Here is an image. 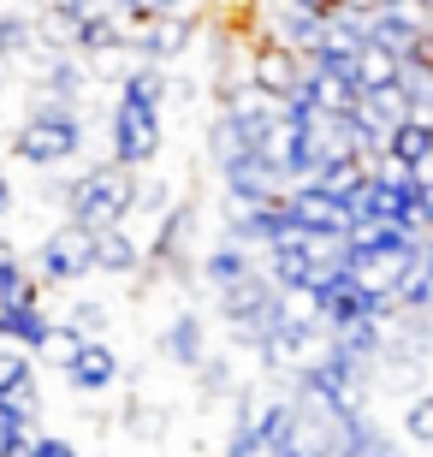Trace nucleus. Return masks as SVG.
I'll list each match as a JSON object with an SVG mask.
<instances>
[{"label": "nucleus", "instance_id": "obj_1", "mask_svg": "<svg viewBox=\"0 0 433 457\" xmlns=\"http://www.w3.org/2000/svg\"><path fill=\"white\" fill-rule=\"evenodd\" d=\"M137 167H119V161H96L78 179L60 185V203H66V220L96 232V226H125L137 214Z\"/></svg>", "mask_w": 433, "mask_h": 457}, {"label": "nucleus", "instance_id": "obj_2", "mask_svg": "<svg viewBox=\"0 0 433 457\" xmlns=\"http://www.w3.org/2000/svg\"><path fill=\"white\" fill-rule=\"evenodd\" d=\"M89 143L84 131V113L78 107H60V102H30V113L18 119V131L6 137V149H12V161H24V167H66V161H78Z\"/></svg>", "mask_w": 433, "mask_h": 457}, {"label": "nucleus", "instance_id": "obj_3", "mask_svg": "<svg viewBox=\"0 0 433 457\" xmlns=\"http://www.w3.org/2000/svg\"><path fill=\"white\" fill-rule=\"evenodd\" d=\"M291 440H297V404H291V392L285 398L237 392V416L226 428V452L220 457H285Z\"/></svg>", "mask_w": 433, "mask_h": 457}, {"label": "nucleus", "instance_id": "obj_4", "mask_svg": "<svg viewBox=\"0 0 433 457\" xmlns=\"http://www.w3.org/2000/svg\"><path fill=\"white\" fill-rule=\"evenodd\" d=\"M214 297H220V321H226L232 345H250V351L273 333V321L285 315V291L273 286L262 268H255L250 279H237V286L214 291Z\"/></svg>", "mask_w": 433, "mask_h": 457}, {"label": "nucleus", "instance_id": "obj_5", "mask_svg": "<svg viewBox=\"0 0 433 457\" xmlns=\"http://www.w3.org/2000/svg\"><path fill=\"white\" fill-rule=\"evenodd\" d=\"M196 220H202L196 196L172 203L167 214L154 220V237H149V250H143V262L161 268L167 279H179V286H190V273H196Z\"/></svg>", "mask_w": 433, "mask_h": 457}, {"label": "nucleus", "instance_id": "obj_6", "mask_svg": "<svg viewBox=\"0 0 433 457\" xmlns=\"http://www.w3.org/2000/svg\"><path fill=\"white\" fill-rule=\"evenodd\" d=\"M167 131H161V107H143V102H119L113 96V119H107V161L119 167H154Z\"/></svg>", "mask_w": 433, "mask_h": 457}, {"label": "nucleus", "instance_id": "obj_7", "mask_svg": "<svg viewBox=\"0 0 433 457\" xmlns=\"http://www.w3.org/2000/svg\"><path fill=\"white\" fill-rule=\"evenodd\" d=\"M30 273H36V286L54 291V286H84L89 273H96V255H89V232L84 226H54L42 244H36L30 255Z\"/></svg>", "mask_w": 433, "mask_h": 457}, {"label": "nucleus", "instance_id": "obj_8", "mask_svg": "<svg viewBox=\"0 0 433 457\" xmlns=\"http://www.w3.org/2000/svg\"><path fill=\"white\" fill-rule=\"evenodd\" d=\"M202 24L190 12H167V18H137L131 24V42H125V54L131 60H154V66H172V60H184V54L196 48Z\"/></svg>", "mask_w": 433, "mask_h": 457}, {"label": "nucleus", "instance_id": "obj_9", "mask_svg": "<svg viewBox=\"0 0 433 457\" xmlns=\"http://www.w3.org/2000/svg\"><path fill=\"white\" fill-rule=\"evenodd\" d=\"M244 84L273 96V102H291V89L303 84V54H291L273 36H255L250 54H244Z\"/></svg>", "mask_w": 433, "mask_h": 457}, {"label": "nucleus", "instance_id": "obj_10", "mask_svg": "<svg viewBox=\"0 0 433 457\" xmlns=\"http://www.w3.org/2000/svg\"><path fill=\"white\" fill-rule=\"evenodd\" d=\"M428 24H433L428 0H380V6H368V12H362V36H368V42H380V48H392L398 60L410 54V42H416Z\"/></svg>", "mask_w": 433, "mask_h": 457}, {"label": "nucleus", "instance_id": "obj_11", "mask_svg": "<svg viewBox=\"0 0 433 457\" xmlns=\"http://www.w3.org/2000/svg\"><path fill=\"white\" fill-rule=\"evenodd\" d=\"M220 185H226V196L232 203H279L285 190H291V179H285L273 161H262V154H237V161H226L220 167Z\"/></svg>", "mask_w": 433, "mask_h": 457}, {"label": "nucleus", "instance_id": "obj_12", "mask_svg": "<svg viewBox=\"0 0 433 457\" xmlns=\"http://www.w3.org/2000/svg\"><path fill=\"white\" fill-rule=\"evenodd\" d=\"M66 386L71 392H84V398H107V392L125 380V369H119V356H113V345L107 339H84L78 351L66 356Z\"/></svg>", "mask_w": 433, "mask_h": 457}, {"label": "nucleus", "instance_id": "obj_13", "mask_svg": "<svg viewBox=\"0 0 433 457\" xmlns=\"http://www.w3.org/2000/svg\"><path fill=\"white\" fill-rule=\"evenodd\" d=\"M42 78H36V96L30 102H60V107H78L89 96V60L84 54H30Z\"/></svg>", "mask_w": 433, "mask_h": 457}, {"label": "nucleus", "instance_id": "obj_14", "mask_svg": "<svg viewBox=\"0 0 433 457\" xmlns=\"http://www.w3.org/2000/svg\"><path fill=\"white\" fill-rule=\"evenodd\" d=\"M279 203H285V220L297 226V232H345L350 237V208L338 196H327L321 185H291Z\"/></svg>", "mask_w": 433, "mask_h": 457}, {"label": "nucleus", "instance_id": "obj_15", "mask_svg": "<svg viewBox=\"0 0 433 457\" xmlns=\"http://www.w3.org/2000/svg\"><path fill=\"white\" fill-rule=\"evenodd\" d=\"M285 232H291L285 203H232V196H226V237L250 244V250H267V244H279Z\"/></svg>", "mask_w": 433, "mask_h": 457}, {"label": "nucleus", "instance_id": "obj_16", "mask_svg": "<svg viewBox=\"0 0 433 457\" xmlns=\"http://www.w3.org/2000/svg\"><path fill=\"white\" fill-rule=\"evenodd\" d=\"M321 24H327V12H315V6H303V0H273L267 18H262V36L285 42L291 54H309L321 42Z\"/></svg>", "mask_w": 433, "mask_h": 457}, {"label": "nucleus", "instance_id": "obj_17", "mask_svg": "<svg viewBox=\"0 0 433 457\" xmlns=\"http://www.w3.org/2000/svg\"><path fill=\"white\" fill-rule=\"evenodd\" d=\"M255 268H262V262H255L250 244H237V237H220L214 250H202L196 279H202L208 291H226V286H237V279H250Z\"/></svg>", "mask_w": 433, "mask_h": 457}, {"label": "nucleus", "instance_id": "obj_18", "mask_svg": "<svg viewBox=\"0 0 433 457\" xmlns=\"http://www.w3.org/2000/svg\"><path fill=\"white\" fill-rule=\"evenodd\" d=\"M386 161L421 172L433 167V113H404L392 131H386Z\"/></svg>", "mask_w": 433, "mask_h": 457}, {"label": "nucleus", "instance_id": "obj_19", "mask_svg": "<svg viewBox=\"0 0 433 457\" xmlns=\"http://www.w3.org/2000/svg\"><path fill=\"white\" fill-rule=\"evenodd\" d=\"M89 255H96V273H113V279H131L143 268V244L131 237V226H96Z\"/></svg>", "mask_w": 433, "mask_h": 457}, {"label": "nucleus", "instance_id": "obj_20", "mask_svg": "<svg viewBox=\"0 0 433 457\" xmlns=\"http://www.w3.org/2000/svg\"><path fill=\"white\" fill-rule=\"evenodd\" d=\"M161 351H167L179 369H196L202 356H208V321H202L196 309H179V315L161 327Z\"/></svg>", "mask_w": 433, "mask_h": 457}, {"label": "nucleus", "instance_id": "obj_21", "mask_svg": "<svg viewBox=\"0 0 433 457\" xmlns=\"http://www.w3.org/2000/svg\"><path fill=\"white\" fill-rule=\"evenodd\" d=\"M54 315L42 303H0V345H24V351H42Z\"/></svg>", "mask_w": 433, "mask_h": 457}, {"label": "nucleus", "instance_id": "obj_22", "mask_svg": "<svg viewBox=\"0 0 433 457\" xmlns=\"http://www.w3.org/2000/svg\"><path fill=\"white\" fill-rule=\"evenodd\" d=\"M167 96H172V78H167V66H154V60H131V66L119 71V102L167 107Z\"/></svg>", "mask_w": 433, "mask_h": 457}, {"label": "nucleus", "instance_id": "obj_23", "mask_svg": "<svg viewBox=\"0 0 433 457\" xmlns=\"http://www.w3.org/2000/svg\"><path fill=\"white\" fill-rule=\"evenodd\" d=\"M398 54L380 48V42H368L362 36V48H356V60H350V84H356V96H368V89H386V84H398Z\"/></svg>", "mask_w": 433, "mask_h": 457}, {"label": "nucleus", "instance_id": "obj_24", "mask_svg": "<svg viewBox=\"0 0 433 457\" xmlns=\"http://www.w3.org/2000/svg\"><path fill=\"white\" fill-rule=\"evenodd\" d=\"M42 434V410L30 398H0V457H18Z\"/></svg>", "mask_w": 433, "mask_h": 457}, {"label": "nucleus", "instance_id": "obj_25", "mask_svg": "<svg viewBox=\"0 0 433 457\" xmlns=\"http://www.w3.org/2000/svg\"><path fill=\"white\" fill-rule=\"evenodd\" d=\"M0 398H42V386H36V362L24 345H0Z\"/></svg>", "mask_w": 433, "mask_h": 457}, {"label": "nucleus", "instance_id": "obj_26", "mask_svg": "<svg viewBox=\"0 0 433 457\" xmlns=\"http://www.w3.org/2000/svg\"><path fill=\"white\" fill-rule=\"evenodd\" d=\"M362 179H368V161H362V154H338V161H327V167H321L315 179H303V185H321L327 196H338V203L350 208V196L362 190Z\"/></svg>", "mask_w": 433, "mask_h": 457}, {"label": "nucleus", "instance_id": "obj_27", "mask_svg": "<svg viewBox=\"0 0 433 457\" xmlns=\"http://www.w3.org/2000/svg\"><path fill=\"white\" fill-rule=\"evenodd\" d=\"M30 54H36V18L0 0V60L12 66V60H30Z\"/></svg>", "mask_w": 433, "mask_h": 457}, {"label": "nucleus", "instance_id": "obj_28", "mask_svg": "<svg viewBox=\"0 0 433 457\" xmlns=\"http://www.w3.org/2000/svg\"><path fill=\"white\" fill-rule=\"evenodd\" d=\"M190 374H196V392H202V398H237V374H232V362H226V356H202Z\"/></svg>", "mask_w": 433, "mask_h": 457}, {"label": "nucleus", "instance_id": "obj_29", "mask_svg": "<svg viewBox=\"0 0 433 457\" xmlns=\"http://www.w3.org/2000/svg\"><path fill=\"white\" fill-rule=\"evenodd\" d=\"M0 303H42V286H36V273H30L24 255L0 268Z\"/></svg>", "mask_w": 433, "mask_h": 457}, {"label": "nucleus", "instance_id": "obj_30", "mask_svg": "<svg viewBox=\"0 0 433 457\" xmlns=\"http://www.w3.org/2000/svg\"><path fill=\"white\" fill-rule=\"evenodd\" d=\"M404 440L433 445V392H410V404H404Z\"/></svg>", "mask_w": 433, "mask_h": 457}, {"label": "nucleus", "instance_id": "obj_31", "mask_svg": "<svg viewBox=\"0 0 433 457\" xmlns=\"http://www.w3.org/2000/svg\"><path fill=\"white\" fill-rule=\"evenodd\" d=\"M66 327L78 333V339H107V303H71L66 309Z\"/></svg>", "mask_w": 433, "mask_h": 457}, {"label": "nucleus", "instance_id": "obj_32", "mask_svg": "<svg viewBox=\"0 0 433 457\" xmlns=\"http://www.w3.org/2000/svg\"><path fill=\"white\" fill-rule=\"evenodd\" d=\"M119 0H48V12H60L78 30V24H89V18H101V12H113Z\"/></svg>", "mask_w": 433, "mask_h": 457}, {"label": "nucleus", "instance_id": "obj_33", "mask_svg": "<svg viewBox=\"0 0 433 457\" xmlns=\"http://www.w3.org/2000/svg\"><path fill=\"white\" fill-rule=\"evenodd\" d=\"M78 345H84V339H78V333H71L66 321H54V327H48V339H42V356H48L54 369H66V356L78 351Z\"/></svg>", "mask_w": 433, "mask_h": 457}, {"label": "nucleus", "instance_id": "obj_34", "mask_svg": "<svg viewBox=\"0 0 433 457\" xmlns=\"http://www.w3.org/2000/svg\"><path fill=\"white\" fill-rule=\"evenodd\" d=\"M190 6H196V0H119V12L131 18H167V12H190Z\"/></svg>", "mask_w": 433, "mask_h": 457}, {"label": "nucleus", "instance_id": "obj_35", "mask_svg": "<svg viewBox=\"0 0 433 457\" xmlns=\"http://www.w3.org/2000/svg\"><path fill=\"white\" fill-rule=\"evenodd\" d=\"M18 457H84V452H78L71 440H60V434H36V440L24 445Z\"/></svg>", "mask_w": 433, "mask_h": 457}, {"label": "nucleus", "instance_id": "obj_36", "mask_svg": "<svg viewBox=\"0 0 433 457\" xmlns=\"http://www.w3.org/2000/svg\"><path fill=\"white\" fill-rule=\"evenodd\" d=\"M125 416H131V422H125V428H131L137 440H154V434L167 428V422H161V410H149V404H131V410H125Z\"/></svg>", "mask_w": 433, "mask_h": 457}, {"label": "nucleus", "instance_id": "obj_37", "mask_svg": "<svg viewBox=\"0 0 433 457\" xmlns=\"http://www.w3.org/2000/svg\"><path fill=\"white\" fill-rule=\"evenodd\" d=\"M6 214H12V179L0 172V220H6Z\"/></svg>", "mask_w": 433, "mask_h": 457}, {"label": "nucleus", "instance_id": "obj_38", "mask_svg": "<svg viewBox=\"0 0 433 457\" xmlns=\"http://www.w3.org/2000/svg\"><path fill=\"white\" fill-rule=\"evenodd\" d=\"M6 262H18V244H12V237H0V268H6Z\"/></svg>", "mask_w": 433, "mask_h": 457}, {"label": "nucleus", "instance_id": "obj_39", "mask_svg": "<svg viewBox=\"0 0 433 457\" xmlns=\"http://www.w3.org/2000/svg\"><path fill=\"white\" fill-rule=\"evenodd\" d=\"M421 268H428V279H433V237H421Z\"/></svg>", "mask_w": 433, "mask_h": 457}, {"label": "nucleus", "instance_id": "obj_40", "mask_svg": "<svg viewBox=\"0 0 433 457\" xmlns=\"http://www.w3.org/2000/svg\"><path fill=\"white\" fill-rule=\"evenodd\" d=\"M303 6H315V12H333L338 0H303Z\"/></svg>", "mask_w": 433, "mask_h": 457}, {"label": "nucleus", "instance_id": "obj_41", "mask_svg": "<svg viewBox=\"0 0 433 457\" xmlns=\"http://www.w3.org/2000/svg\"><path fill=\"white\" fill-rule=\"evenodd\" d=\"M428 113H433V96H428Z\"/></svg>", "mask_w": 433, "mask_h": 457}, {"label": "nucleus", "instance_id": "obj_42", "mask_svg": "<svg viewBox=\"0 0 433 457\" xmlns=\"http://www.w3.org/2000/svg\"><path fill=\"white\" fill-rule=\"evenodd\" d=\"M428 6H433V0H428Z\"/></svg>", "mask_w": 433, "mask_h": 457}]
</instances>
